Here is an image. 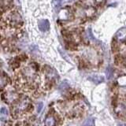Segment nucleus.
I'll return each instance as SVG.
<instances>
[{
  "label": "nucleus",
  "mask_w": 126,
  "mask_h": 126,
  "mask_svg": "<svg viewBox=\"0 0 126 126\" xmlns=\"http://www.w3.org/2000/svg\"><path fill=\"white\" fill-rule=\"evenodd\" d=\"M6 21L11 28H20L23 24L21 16L16 10L10 11L6 16Z\"/></svg>",
  "instance_id": "f257e3e1"
},
{
  "label": "nucleus",
  "mask_w": 126,
  "mask_h": 126,
  "mask_svg": "<svg viewBox=\"0 0 126 126\" xmlns=\"http://www.w3.org/2000/svg\"><path fill=\"white\" fill-rule=\"evenodd\" d=\"M30 106V102L28 98L23 99L21 101L18 102L17 104H15L14 107L12 108V114L15 115H19L20 113L22 112L25 111L26 110H28Z\"/></svg>",
  "instance_id": "f03ea898"
},
{
  "label": "nucleus",
  "mask_w": 126,
  "mask_h": 126,
  "mask_svg": "<svg viewBox=\"0 0 126 126\" xmlns=\"http://www.w3.org/2000/svg\"><path fill=\"white\" fill-rule=\"evenodd\" d=\"M38 26L40 30L42 32H47L50 28V23L47 20H41L38 23Z\"/></svg>",
  "instance_id": "7ed1b4c3"
},
{
  "label": "nucleus",
  "mask_w": 126,
  "mask_h": 126,
  "mask_svg": "<svg viewBox=\"0 0 126 126\" xmlns=\"http://www.w3.org/2000/svg\"><path fill=\"white\" fill-rule=\"evenodd\" d=\"M7 77L3 72H0V90H2L7 85Z\"/></svg>",
  "instance_id": "20e7f679"
},
{
  "label": "nucleus",
  "mask_w": 126,
  "mask_h": 126,
  "mask_svg": "<svg viewBox=\"0 0 126 126\" xmlns=\"http://www.w3.org/2000/svg\"><path fill=\"white\" fill-rule=\"evenodd\" d=\"M89 80L95 84H100L104 81V78L101 76H98V75H92V76L89 77Z\"/></svg>",
  "instance_id": "39448f33"
},
{
  "label": "nucleus",
  "mask_w": 126,
  "mask_h": 126,
  "mask_svg": "<svg viewBox=\"0 0 126 126\" xmlns=\"http://www.w3.org/2000/svg\"><path fill=\"white\" fill-rule=\"evenodd\" d=\"M116 37L120 40H126V28H121L117 32Z\"/></svg>",
  "instance_id": "423d86ee"
},
{
  "label": "nucleus",
  "mask_w": 126,
  "mask_h": 126,
  "mask_svg": "<svg viewBox=\"0 0 126 126\" xmlns=\"http://www.w3.org/2000/svg\"><path fill=\"white\" fill-rule=\"evenodd\" d=\"M62 33L63 38L65 40L66 43L67 42H71L72 41V34L70 33V32L67 31V30H62Z\"/></svg>",
  "instance_id": "0eeeda50"
},
{
  "label": "nucleus",
  "mask_w": 126,
  "mask_h": 126,
  "mask_svg": "<svg viewBox=\"0 0 126 126\" xmlns=\"http://www.w3.org/2000/svg\"><path fill=\"white\" fill-rule=\"evenodd\" d=\"M45 125L46 126H55V120L53 117H49L45 121Z\"/></svg>",
  "instance_id": "6e6552de"
},
{
  "label": "nucleus",
  "mask_w": 126,
  "mask_h": 126,
  "mask_svg": "<svg viewBox=\"0 0 126 126\" xmlns=\"http://www.w3.org/2000/svg\"><path fill=\"white\" fill-rule=\"evenodd\" d=\"M95 125V120L94 118H88L84 122L83 126H94Z\"/></svg>",
  "instance_id": "1a4fd4ad"
},
{
  "label": "nucleus",
  "mask_w": 126,
  "mask_h": 126,
  "mask_svg": "<svg viewBox=\"0 0 126 126\" xmlns=\"http://www.w3.org/2000/svg\"><path fill=\"white\" fill-rule=\"evenodd\" d=\"M62 4V0H52V6L54 8H59Z\"/></svg>",
  "instance_id": "9d476101"
},
{
  "label": "nucleus",
  "mask_w": 126,
  "mask_h": 126,
  "mask_svg": "<svg viewBox=\"0 0 126 126\" xmlns=\"http://www.w3.org/2000/svg\"><path fill=\"white\" fill-rule=\"evenodd\" d=\"M113 69L111 68V66H109L107 69H106V77L107 79H110V78L112 77L113 76Z\"/></svg>",
  "instance_id": "9b49d317"
},
{
  "label": "nucleus",
  "mask_w": 126,
  "mask_h": 126,
  "mask_svg": "<svg viewBox=\"0 0 126 126\" xmlns=\"http://www.w3.org/2000/svg\"><path fill=\"white\" fill-rule=\"evenodd\" d=\"M111 47H112L113 52H117L118 50V43H117V41L115 40H113L112 41Z\"/></svg>",
  "instance_id": "f8f14e48"
},
{
  "label": "nucleus",
  "mask_w": 126,
  "mask_h": 126,
  "mask_svg": "<svg viewBox=\"0 0 126 126\" xmlns=\"http://www.w3.org/2000/svg\"><path fill=\"white\" fill-rule=\"evenodd\" d=\"M69 86H70V85L68 84V83L66 81H63L61 84H60L59 89L61 90V91H65V89H67L69 88Z\"/></svg>",
  "instance_id": "ddd939ff"
},
{
  "label": "nucleus",
  "mask_w": 126,
  "mask_h": 126,
  "mask_svg": "<svg viewBox=\"0 0 126 126\" xmlns=\"http://www.w3.org/2000/svg\"><path fill=\"white\" fill-rule=\"evenodd\" d=\"M114 62H115V64L116 65H119L120 63L122 62V57L121 55H117L115 57V59H114Z\"/></svg>",
  "instance_id": "4468645a"
},
{
  "label": "nucleus",
  "mask_w": 126,
  "mask_h": 126,
  "mask_svg": "<svg viewBox=\"0 0 126 126\" xmlns=\"http://www.w3.org/2000/svg\"><path fill=\"white\" fill-rule=\"evenodd\" d=\"M43 103H39L38 108H37V111H38V113H40V112H41V110H42V109H43Z\"/></svg>",
  "instance_id": "2eb2a0df"
},
{
  "label": "nucleus",
  "mask_w": 126,
  "mask_h": 126,
  "mask_svg": "<svg viewBox=\"0 0 126 126\" xmlns=\"http://www.w3.org/2000/svg\"><path fill=\"white\" fill-rule=\"evenodd\" d=\"M0 113H2V114H7V110L5 107H2L1 110H0Z\"/></svg>",
  "instance_id": "dca6fc26"
},
{
  "label": "nucleus",
  "mask_w": 126,
  "mask_h": 126,
  "mask_svg": "<svg viewBox=\"0 0 126 126\" xmlns=\"http://www.w3.org/2000/svg\"><path fill=\"white\" fill-rule=\"evenodd\" d=\"M95 1H96L98 3H100V5H101V4H103V1L105 2V0H95Z\"/></svg>",
  "instance_id": "f3484780"
},
{
  "label": "nucleus",
  "mask_w": 126,
  "mask_h": 126,
  "mask_svg": "<svg viewBox=\"0 0 126 126\" xmlns=\"http://www.w3.org/2000/svg\"><path fill=\"white\" fill-rule=\"evenodd\" d=\"M118 126H126V125H120Z\"/></svg>",
  "instance_id": "a211bd4d"
}]
</instances>
